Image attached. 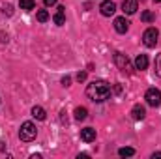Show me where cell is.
<instances>
[{"instance_id": "1", "label": "cell", "mask_w": 161, "mask_h": 159, "mask_svg": "<svg viewBox=\"0 0 161 159\" xmlns=\"http://www.w3.org/2000/svg\"><path fill=\"white\" fill-rule=\"evenodd\" d=\"M86 96L94 103H103L111 96V84L107 80H94L86 86Z\"/></svg>"}, {"instance_id": "2", "label": "cell", "mask_w": 161, "mask_h": 159, "mask_svg": "<svg viewBox=\"0 0 161 159\" xmlns=\"http://www.w3.org/2000/svg\"><path fill=\"white\" fill-rule=\"evenodd\" d=\"M36 135H38V129H36V125H34L32 122H25V123L21 125V129H19V139L25 140V142L34 140Z\"/></svg>"}, {"instance_id": "3", "label": "cell", "mask_w": 161, "mask_h": 159, "mask_svg": "<svg viewBox=\"0 0 161 159\" xmlns=\"http://www.w3.org/2000/svg\"><path fill=\"white\" fill-rule=\"evenodd\" d=\"M158 38H159L158 28L150 26V28H146L144 34H142V43H144L146 47H156V45H158Z\"/></svg>"}, {"instance_id": "4", "label": "cell", "mask_w": 161, "mask_h": 159, "mask_svg": "<svg viewBox=\"0 0 161 159\" xmlns=\"http://www.w3.org/2000/svg\"><path fill=\"white\" fill-rule=\"evenodd\" d=\"M144 99H146V103H148L150 107H159L161 105V92L158 88H148Z\"/></svg>"}, {"instance_id": "5", "label": "cell", "mask_w": 161, "mask_h": 159, "mask_svg": "<svg viewBox=\"0 0 161 159\" xmlns=\"http://www.w3.org/2000/svg\"><path fill=\"white\" fill-rule=\"evenodd\" d=\"M114 64L118 66L120 71H129V69H131V68H129V60H127V56L122 54V52H114Z\"/></svg>"}, {"instance_id": "6", "label": "cell", "mask_w": 161, "mask_h": 159, "mask_svg": "<svg viewBox=\"0 0 161 159\" xmlns=\"http://www.w3.org/2000/svg\"><path fill=\"white\" fill-rule=\"evenodd\" d=\"M99 9H101V15L111 17V15H114V11H116V4H114L113 0H105V2H101Z\"/></svg>"}, {"instance_id": "7", "label": "cell", "mask_w": 161, "mask_h": 159, "mask_svg": "<svg viewBox=\"0 0 161 159\" xmlns=\"http://www.w3.org/2000/svg\"><path fill=\"white\" fill-rule=\"evenodd\" d=\"M127 28H129V21H127L125 17H116V19H114V30H116L118 34H125Z\"/></svg>"}, {"instance_id": "8", "label": "cell", "mask_w": 161, "mask_h": 159, "mask_svg": "<svg viewBox=\"0 0 161 159\" xmlns=\"http://www.w3.org/2000/svg\"><path fill=\"white\" fill-rule=\"evenodd\" d=\"M80 139H82L84 142H94V140H96V129H92V127L80 129Z\"/></svg>"}, {"instance_id": "9", "label": "cell", "mask_w": 161, "mask_h": 159, "mask_svg": "<svg viewBox=\"0 0 161 159\" xmlns=\"http://www.w3.org/2000/svg\"><path fill=\"white\" fill-rule=\"evenodd\" d=\"M137 0H124L122 2V9H124V13H127V15H133L135 11H137Z\"/></svg>"}, {"instance_id": "10", "label": "cell", "mask_w": 161, "mask_h": 159, "mask_svg": "<svg viewBox=\"0 0 161 159\" xmlns=\"http://www.w3.org/2000/svg\"><path fill=\"white\" fill-rule=\"evenodd\" d=\"M53 21H54V25H58V26H62V25L66 23V8H64V6L58 8V11H56V15L53 17Z\"/></svg>"}, {"instance_id": "11", "label": "cell", "mask_w": 161, "mask_h": 159, "mask_svg": "<svg viewBox=\"0 0 161 159\" xmlns=\"http://www.w3.org/2000/svg\"><path fill=\"white\" fill-rule=\"evenodd\" d=\"M131 116H133V120H144L146 109H144L142 105H135V107L131 109Z\"/></svg>"}, {"instance_id": "12", "label": "cell", "mask_w": 161, "mask_h": 159, "mask_svg": "<svg viewBox=\"0 0 161 159\" xmlns=\"http://www.w3.org/2000/svg\"><path fill=\"white\" fill-rule=\"evenodd\" d=\"M135 68L141 69V71L146 69V68H148V56H146V54H139V56L135 58Z\"/></svg>"}, {"instance_id": "13", "label": "cell", "mask_w": 161, "mask_h": 159, "mask_svg": "<svg viewBox=\"0 0 161 159\" xmlns=\"http://www.w3.org/2000/svg\"><path fill=\"white\" fill-rule=\"evenodd\" d=\"M19 6H21V9H25V11H32V9L36 8V2H34V0H19Z\"/></svg>"}, {"instance_id": "14", "label": "cell", "mask_w": 161, "mask_h": 159, "mask_svg": "<svg viewBox=\"0 0 161 159\" xmlns=\"http://www.w3.org/2000/svg\"><path fill=\"white\" fill-rule=\"evenodd\" d=\"M32 116H34L36 120H45V118H47L45 111H43L41 107H38V105H36V107H32Z\"/></svg>"}, {"instance_id": "15", "label": "cell", "mask_w": 161, "mask_h": 159, "mask_svg": "<svg viewBox=\"0 0 161 159\" xmlns=\"http://www.w3.org/2000/svg\"><path fill=\"white\" fill-rule=\"evenodd\" d=\"M86 116H88V111L84 109V107H77L75 109V120H86Z\"/></svg>"}, {"instance_id": "16", "label": "cell", "mask_w": 161, "mask_h": 159, "mask_svg": "<svg viewBox=\"0 0 161 159\" xmlns=\"http://www.w3.org/2000/svg\"><path fill=\"white\" fill-rule=\"evenodd\" d=\"M118 156H120V157H131V156H135V150L125 146V148H120V150H118Z\"/></svg>"}, {"instance_id": "17", "label": "cell", "mask_w": 161, "mask_h": 159, "mask_svg": "<svg viewBox=\"0 0 161 159\" xmlns=\"http://www.w3.org/2000/svg\"><path fill=\"white\" fill-rule=\"evenodd\" d=\"M141 19H142L144 23H152L156 17H154V13H152V11H142V13H141Z\"/></svg>"}, {"instance_id": "18", "label": "cell", "mask_w": 161, "mask_h": 159, "mask_svg": "<svg viewBox=\"0 0 161 159\" xmlns=\"http://www.w3.org/2000/svg\"><path fill=\"white\" fill-rule=\"evenodd\" d=\"M36 17H38V21H40V23H45V21L49 19V13H47L45 9H40V11L36 13Z\"/></svg>"}, {"instance_id": "19", "label": "cell", "mask_w": 161, "mask_h": 159, "mask_svg": "<svg viewBox=\"0 0 161 159\" xmlns=\"http://www.w3.org/2000/svg\"><path fill=\"white\" fill-rule=\"evenodd\" d=\"M2 13L8 15V17L13 15V6H11V4H4V6H2Z\"/></svg>"}, {"instance_id": "20", "label": "cell", "mask_w": 161, "mask_h": 159, "mask_svg": "<svg viewBox=\"0 0 161 159\" xmlns=\"http://www.w3.org/2000/svg\"><path fill=\"white\" fill-rule=\"evenodd\" d=\"M156 75L158 77H161V54H158V58H156Z\"/></svg>"}, {"instance_id": "21", "label": "cell", "mask_w": 161, "mask_h": 159, "mask_svg": "<svg viewBox=\"0 0 161 159\" xmlns=\"http://www.w3.org/2000/svg\"><path fill=\"white\" fill-rule=\"evenodd\" d=\"M77 80H79V82L86 80V71H79V73H77Z\"/></svg>"}, {"instance_id": "22", "label": "cell", "mask_w": 161, "mask_h": 159, "mask_svg": "<svg viewBox=\"0 0 161 159\" xmlns=\"http://www.w3.org/2000/svg\"><path fill=\"white\" fill-rule=\"evenodd\" d=\"M0 43H8V34L0 32Z\"/></svg>"}, {"instance_id": "23", "label": "cell", "mask_w": 161, "mask_h": 159, "mask_svg": "<svg viewBox=\"0 0 161 159\" xmlns=\"http://www.w3.org/2000/svg\"><path fill=\"white\" fill-rule=\"evenodd\" d=\"M69 82H71V79H69L68 75H66V77H62V84H64V86H69Z\"/></svg>"}, {"instance_id": "24", "label": "cell", "mask_w": 161, "mask_h": 159, "mask_svg": "<svg viewBox=\"0 0 161 159\" xmlns=\"http://www.w3.org/2000/svg\"><path fill=\"white\" fill-rule=\"evenodd\" d=\"M113 92H114V94H122V86H120V84H114Z\"/></svg>"}, {"instance_id": "25", "label": "cell", "mask_w": 161, "mask_h": 159, "mask_svg": "<svg viewBox=\"0 0 161 159\" xmlns=\"http://www.w3.org/2000/svg\"><path fill=\"white\" fill-rule=\"evenodd\" d=\"M45 2V6H54L56 4V0H43Z\"/></svg>"}, {"instance_id": "26", "label": "cell", "mask_w": 161, "mask_h": 159, "mask_svg": "<svg viewBox=\"0 0 161 159\" xmlns=\"http://www.w3.org/2000/svg\"><path fill=\"white\" fill-rule=\"evenodd\" d=\"M6 150V142L4 140H0V152H4Z\"/></svg>"}, {"instance_id": "27", "label": "cell", "mask_w": 161, "mask_h": 159, "mask_svg": "<svg viewBox=\"0 0 161 159\" xmlns=\"http://www.w3.org/2000/svg\"><path fill=\"white\" fill-rule=\"evenodd\" d=\"M152 157L156 159V157H161V152H156V154H152Z\"/></svg>"}, {"instance_id": "28", "label": "cell", "mask_w": 161, "mask_h": 159, "mask_svg": "<svg viewBox=\"0 0 161 159\" xmlns=\"http://www.w3.org/2000/svg\"><path fill=\"white\" fill-rule=\"evenodd\" d=\"M154 2H161V0H154Z\"/></svg>"}]
</instances>
